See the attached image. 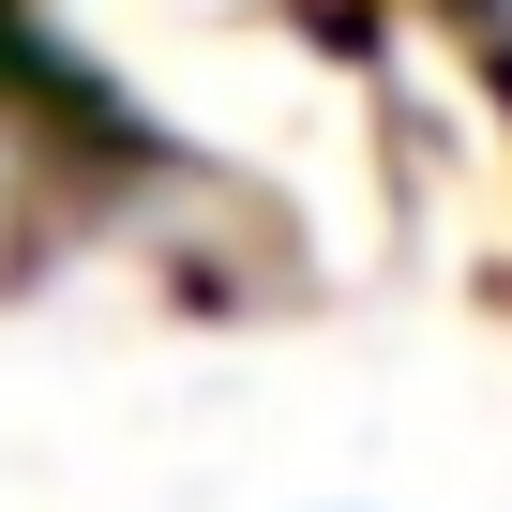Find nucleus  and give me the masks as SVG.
<instances>
[{"instance_id": "nucleus-1", "label": "nucleus", "mask_w": 512, "mask_h": 512, "mask_svg": "<svg viewBox=\"0 0 512 512\" xmlns=\"http://www.w3.org/2000/svg\"><path fill=\"white\" fill-rule=\"evenodd\" d=\"M437 46L467 61V91L512 121V0H437Z\"/></svg>"}, {"instance_id": "nucleus-2", "label": "nucleus", "mask_w": 512, "mask_h": 512, "mask_svg": "<svg viewBox=\"0 0 512 512\" xmlns=\"http://www.w3.org/2000/svg\"><path fill=\"white\" fill-rule=\"evenodd\" d=\"M347 512H377V497H347Z\"/></svg>"}]
</instances>
